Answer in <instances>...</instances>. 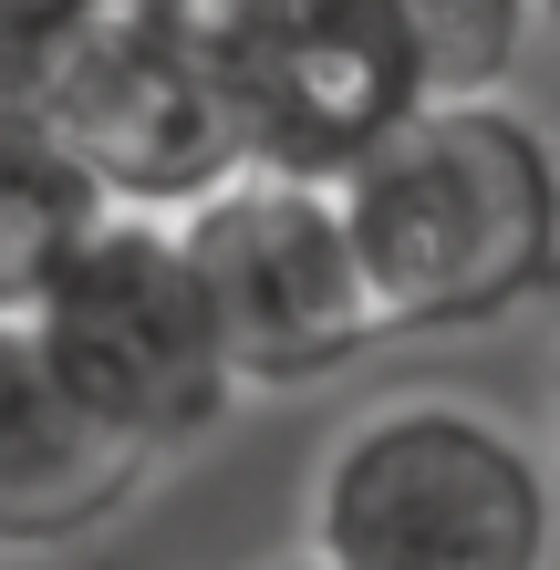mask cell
<instances>
[{"label":"cell","mask_w":560,"mask_h":570,"mask_svg":"<svg viewBox=\"0 0 560 570\" xmlns=\"http://www.w3.org/2000/svg\"><path fill=\"white\" fill-rule=\"evenodd\" d=\"M291 570H312V560H291Z\"/></svg>","instance_id":"13"},{"label":"cell","mask_w":560,"mask_h":570,"mask_svg":"<svg viewBox=\"0 0 560 570\" xmlns=\"http://www.w3.org/2000/svg\"><path fill=\"white\" fill-rule=\"evenodd\" d=\"M187 11H208V0H187Z\"/></svg>","instance_id":"12"},{"label":"cell","mask_w":560,"mask_h":570,"mask_svg":"<svg viewBox=\"0 0 560 570\" xmlns=\"http://www.w3.org/2000/svg\"><path fill=\"white\" fill-rule=\"evenodd\" d=\"M312 570H550L560 488L540 446L468 394H384L312 466Z\"/></svg>","instance_id":"2"},{"label":"cell","mask_w":560,"mask_h":570,"mask_svg":"<svg viewBox=\"0 0 560 570\" xmlns=\"http://www.w3.org/2000/svg\"><path fill=\"white\" fill-rule=\"evenodd\" d=\"M239 156L259 177L343 187L374 146L425 115L415 52L384 0H208Z\"/></svg>","instance_id":"6"},{"label":"cell","mask_w":560,"mask_h":570,"mask_svg":"<svg viewBox=\"0 0 560 570\" xmlns=\"http://www.w3.org/2000/svg\"><path fill=\"white\" fill-rule=\"evenodd\" d=\"M146 478H156V456L125 446V435L52 374V353L31 343V322H0V560L94 540L105 519H125V498Z\"/></svg>","instance_id":"7"},{"label":"cell","mask_w":560,"mask_h":570,"mask_svg":"<svg viewBox=\"0 0 560 570\" xmlns=\"http://www.w3.org/2000/svg\"><path fill=\"white\" fill-rule=\"evenodd\" d=\"M550 405H560V394H550Z\"/></svg>","instance_id":"14"},{"label":"cell","mask_w":560,"mask_h":570,"mask_svg":"<svg viewBox=\"0 0 560 570\" xmlns=\"http://www.w3.org/2000/svg\"><path fill=\"white\" fill-rule=\"evenodd\" d=\"M384 332H478L560 281V146L509 94L425 105L343 177Z\"/></svg>","instance_id":"1"},{"label":"cell","mask_w":560,"mask_h":570,"mask_svg":"<svg viewBox=\"0 0 560 570\" xmlns=\"http://www.w3.org/2000/svg\"><path fill=\"white\" fill-rule=\"evenodd\" d=\"M31 115L83 156V177L115 208L146 218H187L197 197H218L249 166L208 11H187V0H105L52 52Z\"/></svg>","instance_id":"4"},{"label":"cell","mask_w":560,"mask_h":570,"mask_svg":"<svg viewBox=\"0 0 560 570\" xmlns=\"http://www.w3.org/2000/svg\"><path fill=\"white\" fill-rule=\"evenodd\" d=\"M105 11V0H0V105H31L52 73V52Z\"/></svg>","instance_id":"10"},{"label":"cell","mask_w":560,"mask_h":570,"mask_svg":"<svg viewBox=\"0 0 560 570\" xmlns=\"http://www.w3.org/2000/svg\"><path fill=\"white\" fill-rule=\"evenodd\" d=\"M105 218H115V197L83 177V156L31 105H0V322L42 312L62 259H73Z\"/></svg>","instance_id":"8"},{"label":"cell","mask_w":560,"mask_h":570,"mask_svg":"<svg viewBox=\"0 0 560 570\" xmlns=\"http://www.w3.org/2000/svg\"><path fill=\"white\" fill-rule=\"evenodd\" d=\"M31 343L52 353V374L105 415L125 446H146L156 466L208 446L239 405V363H228V332L208 312V281L187 259L177 218L115 208L94 239L62 259V281L31 312Z\"/></svg>","instance_id":"3"},{"label":"cell","mask_w":560,"mask_h":570,"mask_svg":"<svg viewBox=\"0 0 560 570\" xmlns=\"http://www.w3.org/2000/svg\"><path fill=\"white\" fill-rule=\"evenodd\" d=\"M384 11L415 52L425 105H488V94H509L530 31L550 21L540 0H384Z\"/></svg>","instance_id":"9"},{"label":"cell","mask_w":560,"mask_h":570,"mask_svg":"<svg viewBox=\"0 0 560 570\" xmlns=\"http://www.w3.org/2000/svg\"><path fill=\"white\" fill-rule=\"evenodd\" d=\"M177 228H187V259L208 281V312H218L228 363H239L249 394L322 384L384 343V301H374L364 249H353L343 187L239 166Z\"/></svg>","instance_id":"5"},{"label":"cell","mask_w":560,"mask_h":570,"mask_svg":"<svg viewBox=\"0 0 560 570\" xmlns=\"http://www.w3.org/2000/svg\"><path fill=\"white\" fill-rule=\"evenodd\" d=\"M540 11H550V21H560V0H540Z\"/></svg>","instance_id":"11"}]
</instances>
